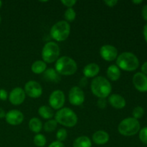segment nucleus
I'll return each instance as SVG.
<instances>
[{
    "instance_id": "1",
    "label": "nucleus",
    "mask_w": 147,
    "mask_h": 147,
    "mask_svg": "<svg viewBox=\"0 0 147 147\" xmlns=\"http://www.w3.org/2000/svg\"><path fill=\"white\" fill-rule=\"evenodd\" d=\"M90 89L93 94L98 98H106L110 96L112 91V86L106 78L97 76L92 80Z\"/></svg>"
},
{
    "instance_id": "2",
    "label": "nucleus",
    "mask_w": 147,
    "mask_h": 147,
    "mask_svg": "<svg viewBox=\"0 0 147 147\" xmlns=\"http://www.w3.org/2000/svg\"><path fill=\"white\" fill-rule=\"evenodd\" d=\"M116 65L120 70L127 72L136 70L139 66V60L136 55L131 52H123L116 58Z\"/></svg>"
},
{
    "instance_id": "3",
    "label": "nucleus",
    "mask_w": 147,
    "mask_h": 147,
    "mask_svg": "<svg viewBox=\"0 0 147 147\" xmlns=\"http://www.w3.org/2000/svg\"><path fill=\"white\" fill-rule=\"evenodd\" d=\"M55 69L60 76H69L76 73L78 65L73 58L68 56H62L56 61Z\"/></svg>"
},
{
    "instance_id": "4",
    "label": "nucleus",
    "mask_w": 147,
    "mask_h": 147,
    "mask_svg": "<svg viewBox=\"0 0 147 147\" xmlns=\"http://www.w3.org/2000/svg\"><path fill=\"white\" fill-rule=\"evenodd\" d=\"M55 120L63 126L72 128L78 123V116L70 108H62L55 114Z\"/></svg>"
},
{
    "instance_id": "5",
    "label": "nucleus",
    "mask_w": 147,
    "mask_h": 147,
    "mask_svg": "<svg viewBox=\"0 0 147 147\" xmlns=\"http://www.w3.org/2000/svg\"><path fill=\"white\" fill-rule=\"evenodd\" d=\"M141 125L137 119L133 117L126 118L120 122L118 126L119 134L125 136H131L139 133Z\"/></svg>"
},
{
    "instance_id": "6",
    "label": "nucleus",
    "mask_w": 147,
    "mask_h": 147,
    "mask_svg": "<svg viewBox=\"0 0 147 147\" xmlns=\"http://www.w3.org/2000/svg\"><path fill=\"white\" fill-rule=\"evenodd\" d=\"M70 33V25L65 20L57 22L50 29V35L56 42H63L67 39Z\"/></svg>"
},
{
    "instance_id": "7",
    "label": "nucleus",
    "mask_w": 147,
    "mask_h": 147,
    "mask_svg": "<svg viewBox=\"0 0 147 147\" xmlns=\"http://www.w3.org/2000/svg\"><path fill=\"white\" fill-rule=\"evenodd\" d=\"M60 49L55 42H48L42 50V58L45 63H53L60 57Z\"/></svg>"
},
{
    "instance_id": "8",
    "label": "nucleus",
    "mask_w": 147,
    "mask_h": 147,
    "mask_svg": "<svg viewBox=\"0 0 147 147\" xmlns=\"http://www.w3.org/2000/svg\"><path fill=\"white\" fill-rule=\"evenodd\" d=\"M49 105L50 107H51L55 110H60L65 102V96L63 90H55L51 93V94L49 96Z\"/></svg>"
},
{
    "instance_id": "9",
    "label": "nucleus",
    "mask_w": 147,
    "mask_h": 147,
    "mask_svg": "<svg viewBox=\"0 0 147 147\" xmlns=\"http://www.w3.org/2000/svg\"><path fill=\"white\" fill-rule=\"evenodd\" d=\"M68 100L73 106H81L85 101V93L83 89L79 86L72 87L68 93Z\"/></svg>"
},
{
    "instance_id": "10",
    "label": "nucleus",
    "mask_w": 147,
    "mask_h": 147,
    "mask_svg": "<svg viewBox=\"0 0 147 147\" xmlns=\"http://www.w3.org/2000/svg\"><path fill=\"white\" fill-rule=\"evenodd\" d=\"M24 90L26 95L32 98H37L42 94V87L35 80H30L26 83Z\"/></svg>"
},
{
    "instance_id": "11",
    "label": "nucleus",
    "mask_w": 147,
    "mask_h": 147,
    "mask_svg": "<svg viewBox=\"0 0 147 147\" xmlns=\"http://www.w3.org/2000/svg\"><path fill=\"white\" fill-rule=\"evenodd\" d=\"M100 55L104 60L111 62L116 60L119 53L116 47L111 45H104L100 49Z\"/></svg>"
},
{
    "instance_id": "12",
    "label": "nucleus",
    "mask_w": 147,
    "mask_h": 147,
    "mask_svg": "<svg viewBox=\"0 0 147 147\" xmlns=\"http://www.w3.org/2000/svg\"><path fill=\"white\" fill-rule=\"evenodd\" d=\"M26 98V93L24 89L17 87L11 90L9 95V100L14 106H20L24 101Z\"/></svg>"
},
{
    "instance_id": "13",
    "label": "nucleus",
    "mask_w": 147,
    "mask_h": 147,
    "mask_svg": "<svg viewBox=\"0 0 147 147\" xmlns=\"http://www.w3.org/2000/svg\"><path fill=\"white\" fill-rule=\"evenodd\" d=\"M132 80L136 90L142 93L147 92V76L142 72H138L134 75Z\"/></svg>"
},
{
    "instance_id": "14",
    "label": "nucleus",
    "mask_w": 147,
    "mask_h": 147,
    "mask_svg": "<svg viewBox=\"0 0 147 147\" xmlns=\"http://www.w3.org/2000/svg\"><path fill=\"white\" fill-rule=\"evenodd\" d=\"M5 119L9 125L17 126L21 124L24 121V114L19 110H11L6 113Z\"/></svg>"
},
{
    "instance_id": "15",
    "label": "nucleus",
    "mask_w": 147,
    "mask_h": 147,
    "mask_svg": "<svg viewBox=\"0 0 147 147\" xmlns=\"http://www.w3.org/2000/svg\"><path fill=\"white\" fill-rule=\"evenodd\" d=\"M109 103L112 107L116 109H123L126 105V101L124 98L116 93L109 96Z\"/></svg>"
},
{
    "instance_id": "16",
    "label": "nucleus",
    "mask_w": 147,
    "mask_h": 147,
    "mask_svg": "<svg viewBox=\"0 0 147 147\" xmlns=\"http://www.w3.org/2000/svg\"><path fill=\"white\" fill-rule=\"evenodd\" d=\"M99 72H100V67L98 65L95 63H88L85 66L83 70L84 77L87 78L97 77Z\"/></svg>"
},
{
    "instance_id": "17",
    "label": "nucleus",
    "mask_w": 147,
    "mask_h": 147,
    "mask_svg": "<svg viewBox=\"0 0 147 147\" xmlns=\"http://www.w3.org/2000/svg\"><path fill=\"white\" fill-rule=\"evenodd\" d=\"M110 136L106 131L103 130H99L95 132L92 136L93 142L97 145H104L109 141Z\"/></svg>"
},
{
    "instance_id": "18",
    "label": "nucleus",
    "mask_w": 147,
    "mask_h": 147,
    "mask_svg": "<svg viewBox=\"0 0 147 147\" xmlns=\"http://www.w3.org/2000/svg\"><path fill=\"white\" fill-rule=\"evenodd\" d=\"M43 77L47 81L52 83H58L60 80V76L54 68L46 69L43 73Z\"/></svg>"
},
{
    "instance_id": "19",
    "label": "nucleus",
    "mask_w": 147,
    "mask_h": 147,
    "mask_svg": "<svg viewBox=\"0 0 147 147\" xmlns=\"http://www.w3.org/2000/svg\"><path fill=\"white\" fill-rule=\"evenodd\" d=\"M108 78L112 81H116L121 77V70L116 65H111L106 70Z\"/></svg>"
},
{
    "instance_id": "20",
    "label": "nucleus",
    "mask_w": 147,
    "mask_h": 147,
    "mask_svg": "<svg viewBox=\"0 0 147 147\" xmlns=\"http://www.w3.org/2000/svg\"><path fill=\"white\" fill-rule=\"evenodd\" d=\"M29 128L32 132L37 134H40V132L42 129L43 125L40 119L34 117L32 118L29 121Z\"/></svg>"
},
{
    "instance_id": "21",
    "label": "nucleus",
    "mask_w": 147,
    "mask_h": 147,
    "mask_svg": "<svg viewBox=\"0 0 147 147\" xmlns=\"http://www.w3.org/2000/svg\"><path fill=\"white\" fill-rule=\"evenodd\" d=\"M38 113L42 119L50 120L55 116L53 109L48 106H42L39 108Z\"/></svg>"
},
{
    "instance_id": "22",
    "label": "nucleus",
    "mask_w": 147,
    "mask_h": 147,
    "mask_svg": "<svg viewBox=\"0 0 147 147\" xmlns=\"http://www.w3.org/2000/svg\"><path fill=\"white\" fill-rule=\"evenodd\" d=\"M47 69V63L43 60H36L32 64L31 70L34 74H42Z\"/></svg>"
},
{
    "instance_id": "23",
    "label": "nucleus",
    "mask_w": 147,
    "mask_h": 147,
    "mask_svg": "<svg viewBox=\"0 0 147 147\" xmlns=\"http://www.w3.org/2000/svg\"><path fill=\"white\" fill-rule=\"evenodd\" d=\"M73 147H92L91 140L88 136H81L75 139L73 144Z\"/></svg>"
},
{
    "instance_id": "24",
    "label": "nucleus",
    "mask_w": 147,
    "mask_h": 147,
    "mask_svg": "<svg viewBox=\"0 0 147 147\" xmlns=\"http://www.w3.org/2000/svg\"><path fill=\"white\" fill-rule=\"evenodd\" d=\"M57 127V123L55 119H50L45 123L43 129L47 133L53 132Z\"/></svg>"
},
{
    "instance_id": "25",
    "label": "nucleus",
    "mask_w": 147,
    "mask_h": 147,
    "mask_svg": "<svg viewBox=\"0 0 147 147\" xmlns=\"http://www.w3.org/2000/svg\"><path fill=\"white\" fill-rule=\"evenodd\" d=\"M33 142H34V145L37 147H43L45 146L46 143H47V139L46 137L42 134H37L34 136V139H33Z\"/></svg>"
},
{
    "instance_id": "26",
    "label": "nucleus",
    "mask_w": 147,
    "mask_h": 147,
    "mask_svg": "<svg viewBox=\"0 0 147 147\" xmlns=\"http://www.w3.org/2000/svg\"><path fill=\"white\" fill-rule=\"evenodd\" d=\"M64 17L66 22H73L76 20V12L73 8H67L64 13Z\"/></svg>"
},
{
    "instance_id": "27",
    "label": "nucleus",
    "mask_w": 147,
    "mask_h": 147,
    "mask_svg": "<svg viewBox=\"0 0 147 147\" xmlns=\"http://www.w3.org/2000/svg\"><path fill=\"white\" fill-rule=\"evenodd\" d=\"M144 114V109L142 106H136L134 109L133 111H132L133 118L137 119V120L143 117Z\"/></svg>"
},
{
    "instance_id": "28",
    "label": "nucleus",
    "mask_w": 147,
    "mask_h": 147,
    "mask_svg": "<svg viewBox=\"0 0 147 147\" xmlns=\"http://www.w3.org/2000/svg\"><path fill=\"white\" fill-rule=\"evenodd\" d=\"M67 137V132L65 129H59L56 133V138H57V141L60 142H63V141L65 140Z\"/></svg>"
},
{
    "instance_id": "29",
    "label": "nucleus",
    "mask_w": 147,
    "mask_h": 147,
    "mask_svg": "<svg viewBox=\"0 0 147 147\" xmlns=\"http://www.w3.org/2000/svg\"><path fill=\"white\" fill-rule=\"evenodd\" d=\"M139 137L142 143L147 145V126L140 129V131H139Z\"/></svg>"
},
{
    "instance_id": "30",
    "label": "nucleus",
    "mask_w": 147,
    "mask_h": 147,
    "mask_svg": "<svg viewBox=\"0 0 147 147\" xmlns=\"http://www.w3.org/2000/svg\"><path fill=\"white\" fill-rule=\"evenodd\" d=\"M61 3L67 8H73V6L77 3L76 0H61Z\"/></svg>"
},
{
    "instance_id": "31",
    "label": "nucleus",
    "mask_w": 147,
    "mask_h": 147,
    "mask_svg": "<svg viewBox=\"0 0 147 147\" xmlns=\"http://www.w3.org/2000/svg\"><path fill=\"white\" fill-rule=\"evenodd\" d=\"M8 97L9 96L7 90L5 89H0V100H6Z\"/></svg>"
},
{
    "instance_id": "32",
    "label": "nucleus",
    "mask_w": 147,
    "mask_h": 147,
    "mask_svg": "<svg viewBox=\"0 0 147 147\" xmlns=\"http://www.w3.org/2000/svg\"><path fill=\"white\" fill-rule=\"evenodd\" d=\"M97 105L100 109H103L106 107V98H98L97 102Z\"/></svg>"
},
{
    "instance_id": "33",
    "label": "nucleus",
    "mask_w": 147,
    "mask_h": 147,
    "mask_svg": "<svg viewBox=\"0 0 147 147\" xmlns=\"http://www.w3.org/2000/svg\"><path fill=\"white\" fill-rule=\"evenodd\" d=\"M104 3L108 7H113L118 4V1L117 0H108V1L106 0V1H104Z\"/></svg>"
},
{
    "instance_id": "34",
    "label": "nucleus",
    "mask_w": 147,
    "mask_h": 147,
    "mask_svg": "<svg viewBox=\"0 0 147 147\" xmlns=\"http://www.w3.org/2000/svg\"><path fill=\"white\" fill-rule=\"evenodd\" d=\"M88 84V78L86 77H83L81 79H80V82H79V87L80 88H82L83 87H86V86H87Z\"/></svg>"
},
{
    "instance_id": "35",
    "label": "nucleus",
    "mask_w": 147,
    "mask_h": 147,
    "mask_svg": "<svg viewBox=\"0 0 147 147\" xmlns=\"http://www.w3.org/2000/svg\"><path fill=\"white\" fill-rule=\"evenodd\" d=\"M48 147H65V146L63 144V142H58V141H55V142H52L49 145Z\"/></svg>"
},
{
    "instance_id": "36",
    "label": "nucleus",
    "mask_w": 147,
    "mask_h": 147,
    "mask_svg": "<svg viewBox=\"0 0 147 147\" xmlns=\"http://www.w3.org/2000/svg\"><path fill=\"white\" fill-rule=\"evenodd\" d=\"M142 15L144 20L147 22V4L144 6L142 9Z\"/></svg>"
},
{
    "instance_id": "37",
    "label": "nucleus",
    "mask_w": 147,
    "mask_h": 147,
    "mask_svg": "<svg viewBox=\"0 0 147 147\" xmlns=\"http://www.w3.org/2000/svg\"><path fill=\"white\" fill-rule=\"evenodd\" d=\"M141 70H142V73L147 76V61L143 63V65L141 67Z\"/></svg>"
},
{
    "instance_id": "38",
    "label": "nucleus",
    "mask_w": 147,
    "mask_h": 147,
    "mask_svg": "<svg viewBox=\"0 0 147 147\" xmlns=\"http://www.w3.org/2000/svg\"><path fill=\"white\" fill-rule=\"evenodd\" d=\"M143 34H144V37L145 41L147 42V23L144 25V30H143Z\"/></svg>"
},
{
    "instance_id": "39",
    "label": "nucleus",
    "mask_w": 147,
    "mask_h": 147,
    "mask_svg": "<svg viewBox=\"0 0 147 147\" xmlns=\"http://www.w3.org/2000/svg\"><path fill=\"white\" fill-rule=\"evenodd\" d=\"M6 112L4 111V110L1 108H0V119H3V118H5L6 116Z\"/></svg>"
},
{
    "instance_id": "40",
    "label": "nucleus",
    "mask_w": 147,
    "mask_h": 147,
    "mask_svg": "<svg viewBox=\"0 0 147 147\" xmlns=\"http://www.w3.org/2000/svg\"><path fill=\"white\" fill-rule=\"evenodd\" d=\"M132 2L135 4H139L143 2V1L142 0H134V1H132Z\"/></svg>"
},
{
    "instance_id": "41",
    "label": "nucleus",
    "mask_w": 147,
    "mask_h": 147,
    "mask_svg": "<svg viewBox=\"0 0 147 147\" xmlns=\"http://www.w3.org/2000/svg\"><path fill=\"white\" fill-rule=\"evenodd\" d=\"M1 6H2V1H0V9H1Z\"/></svg>"
},
{
    "instance_id": "42",
    "label": "nucleus",
    "mask_w": 147,
    "mask_h": 147,
    "mask_svg": "<svg viewBox=\"0 0 147 147\" xmlns=\"http://www.w3.org/2000/svg\"><path fill=\"white\" fill-rule=\"evenodd\" d=\"M1 15H0V24H1Z\"/></svg>"
}]
</instances>
